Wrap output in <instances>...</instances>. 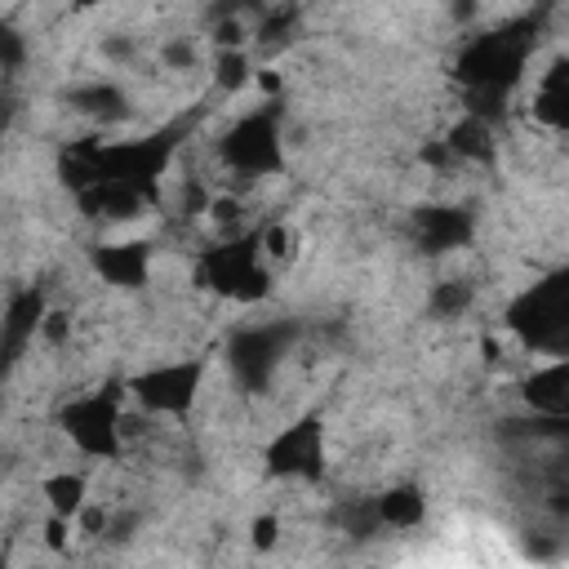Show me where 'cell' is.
I'll return each instance as SVG.
<instances>
[{
	"label": "cell",
	"instance_id": "52a82bcc",
	"mask_svg": "<svg viewBox=\"0 0 569 569\" xmlns=\"http://www.w3.org/2000/svg\"><path fill=\"white\" fill-rule=\"evenodd\" d=\"M62 431L71 436V445L89 458H120L124 440H120V391L116 387H98L93 396H80L71 405H62L58 413Z\"/></svg>",
	"mask_w": 569,
	"mask_h": 569
},
{
	"label": "cell",
	"instance_id": "2e32d148",
	"mask_svg": "<svg viewBox=\"0 0 569 569\" xmlns=\"http://www.w3.org/2000/svg\"><path fill=\"white\" fill-rule=\"evenodd\" d=\"M525 400H529L538 413H547V418H565V409H569V365L556 360V365L538 369V373L525 382Z\"/></svg>",
	"mask_w": 569,
	"mask_h": 569
},
{
	"label": "cell",
	"instance_id": "8992f818",
	"mask_svg": "<svg viewBox=\"0 0 569 569\" xmlns=\"http://www.w3.org/2000/svg\"><path fill=\"white\" fill-rule=\"evenodd\" d=\"M218 156L227 169L244 173V178H267V173H280L284 169V147H280V107L267 102L249 116H240L222 142H218Z\"/></svg>",
	"mask_w": 569,
	"mask_h": 569
},
{
	"label": "cell",
	"instance_id": "ffe728a7",
	"mask_svg": "<svg viewBox=\"0 0 569 569\" xmlns=\"http://www.w3.org/2000/svg\"><path fill=\"white\" fill-rule=\"evenodd\" d=\"M471 298H476V289H471L467 280H440V284L431 289V298H427V311L440 316V320H458V316L471 307Z\"/></svg>",
	"mask_w": 569,
	"mask_h": 569
},
{
	"label": "cell",
	"instance_id": "484cf974",
	"mask_svg": "<svg viewBox=\"0 0 569 569\" xmlns=\"http://www.w3.org/2000/svg\"><path fill=\"white\" fill-rule=\"evenodd\" d=\"M276 529H280L276 516H258V520H253V547H258V551L276 547Z\"/></svg>",
	"mask_w": 569,
	"mask_h": 569
},
{
	"label": "cell",
	"instance_id": "5bb4252c",
	"mask_svg": "<svg viewBox=\"0 0 569 569\" xmlns=\"http://www.w3.org/2000/svg\"><path fill=\"white\" fill-rule=\"evenodd\" d=\"M71 111L98 120V124H116V120H129V98L120 84H107V80H93V84H76L67 93Z\"/></svg>",
	"mask_w": 569,
	"mask_h": 569
},
{
	"label": "cell",
	"instance_id": "603a6c76",
	"mask_svg": "<svg viewBox=\"0 0 569 569\" xmlns=\"http://www.w3.org/2000/svg\"><path fill=\"white\" fill-rule=\"evenodd\" d=\"M258 240H262V249H267L271 258H293V244H298L293 227H284V222H271V227H262V231H258Z\"/></svg>",
	"mask_w": 569,
	"mask_h": 569
},
{
	"label": "cell",
	"instance_id": "d4e9b609",
	"mask_svg": "<svg viewBox=\"0 0 569 569\" xmlns=\"http://www.w3.org/2000/svg\"><path fill=\"white\" fill-rule=\"evenodd\" d=\"M164 62H169V67H178V71H187V67L196 62L191 40H169V44H164Z\"/></svg>",
	"mask_w": 569,
	"mask_h": 569
},
{
	"label": "cell",
	"instance_id": "8fae6325",
	"mask_svg": "<svg viewBox=\"0 0 569 569\" xmlns=\"http://www.w3.org/2000/svg\"><path fill=\"white\" fill-rule=\"evenodd\" d=\"M476 218L462 204H422L413 213V240L422 253H449L471 240Z\"/></svg>",
	"mask_w": 569,
	"mask_h": 569
},
{
	"label": "cell",
	"instance_id": "277c9868",
	"mask_svg": "<svg viewBox=\"0 0 569 569\" xmlns=\"http://www.w3.org/2000/svg\"><path fill=\"white\" fill-rule=\"evenodd\" d=\"M293 342H298V325L293 320H271V325L236 329L227 338V369H231L236 387L249 391V396H262Z\"/></svg>",
	"mask_w": 569,
	"mask_h": 569
},
{
	"label": "cell",
	"instance_id": "e0dca14e",
	"mask_svg": "<svg viewBox=\"0 0 569 569\" xmlns=\"http://www.w3.org/2000/svg\"><path fill=\"white\" fill-rule=\"evenodd\" d=\"M445 147L453 151V160H476V164H489V160H493V124L467 111V116H462V120L449 129Z\"/></svg>",
	"mask_w": 569,
	"mask_h": 569
},
{
	"label": "cell",
	"instance_id": "7402d4cb",
	"mask_svg": "<svg viewBox=\"0 0 569 569\" xmlns=\"http://www.w3.org/2000/svg\"><path fill=\"white\" fill-rule=\"evenodd\" d=\"M213 80H218L227 93H231V89H244V84H249V53H244V49H218Z\"/></svg>",
	"mask_w": 569,
	"mask_h": 569
},
{
	"label": "cell",
	"instance_id": "6da1fadb",
	"mask_svg": "<svg viewBox=\"0 0 569 569\" xmlns=\"http://www.w3.org/2000/svg\"><path fill=\"white\" fill-rule=\"evenodd\" d=\"M533 44H538V18H516V22H507V27H493V31H485V36H471V40L462 44V53H458V62H453V76H458L462 89H467L471 116H480V120L493 124V116L502 111L511 84H516L520 71H525Z\"/></svg>",
	"mask_w": 569,
	"mask_h": 569
},
{
	"label": "cell",
	"instance_id": "5b68a950",
	"mask_svg": "<svg viewBox=\"0 0 569 569\" xmlns=\"http://www.w3.org/2000/svg\"><path fill=\"white\" fill-rule=\"evenodd\" d=\"M262 240L258 231L240 236V240H227V244H213L200 253V284L222 293V298H236V302H262L271 293V276L262 267Z\"/></svg>",
	"mask_w": 569,
	"mask_h": 569
},
{
	"label": "cell",
	"instance_id": "d6986e66",
	"mask_svg": "<svg viewBox=\"0 0 569 569\" xmlns=\"http://www.w3.org/2000/svg\"><path fill=\"white\" fill-rule=\"evenodd\" d=\"M40 489H44V502H49L53 516H62V520H76V516H80V507H84V476L58 471V476H49Z\"/></svg>",
	"mask_w": 569,
	"mask_h": 569
},
{
	"label": "cell",
	"instance_id": "7c38bea8",
	"mask_svg": "<svg viewBox=\"0 0 569 569\" xmlns=\"http://www.w3.org/2000/svg\"><path fill=\"white\" fill-rule=\"evenodd\" d=\"M93 271L116 284V289H142L151 276V244L147 240H120V244H98L89 253Z\"/></svg>",
	"mask_w": 569,
	"mask_h": 569
},
{
	"label": "cell",
	"instance_id": "ba28073f",
	"mask_svg": "<svg viewBox=\"0 0 569 569\" xmlns=\"http://www.w3.org/2000/svg\"><path fill=\"white\" fill-rule=\"evenodd\" d=\"M200 378H204V360H169L129 378V391L151 413H187L200 396Z\"/></svg>",
	"mask_w": 569,
	"mask_h": 569
},
{
	"label": "cell",
	"instance_id": "44dd1931",
	"mask_svg": "<svg viewBox=\"0 0 569 569\" xmlns=\"http://www.w3.org/2000/svg\"><path fill=\"white\" fill-rule=\"evenodd\" d=\"M338 525H342V533H351V538H373L382 525H378V511H373V498H351V502H342L338 507Z\"/></svg>",
	"mask_w": 569,
	"mask_h": 569
},
{
	"label": "cell",
	"instance_id": "9a60e30c",
	"mask_svg": "<svg viewBox=\"0 0 569 569\" xmlns=\"http://www.w3.org/2000/svg\"><path fill=\"white\" fill-rule=\"evenodd\" d=\"M373 511L382 529H418L427 520V498L418 485H391L373 498Z\"/></svg>",
	"mask_w": 569,
	"mask_h": 569
},
{
	"label": "cell",
	"instance_id": "3957f363",
	"mask_svg": "<svg viewBox=\"0 0 569 569\" xmlns=\"http://www.w3.org/2000/svg\"><path fill=\"white\" fill-rule=\"evenodd\" d=\"M507 329L529 351H565L569 347V276L556 271L538 284H529L507 307Z\"/></svg>",
	"mask_w": 569,
	"mask_h": 569
},
{
	"label": "cell",
	"instance_id": "4fadbf2b",
	"mask_svg": "<svg viewBox=\"0 0 569 569\" xmlns=\"http://www.w3.org/2000/svg\"><path fill=\"white\" fill-rule=\"evenodd\" d=\"M76 200H80L84 218H93V222H129V218H138V213L151 204L138 187L116 182V178H98V182H89L84 191H76Z\"/></svg>",
	"mask_w": 569,
	"mask_h": 569
},
{
	"label": "cell",
	"instance_id": "cb8c5ba5",
	"mask_svg": "<svg viewBox=\"0 0 569 569\" xmlns=\"http://www.w3.org/2000/svg\"><path fill=\"white\" fill-rule=\"evenodd\" d=\"M22 58H27L22 36H18L9 22H0V71H18V67H22Z\"/></svg>",
	"mask_w": 569,
	"mask_h": 569
},
{
	"label": "cell",
	"instance_id": "ac0fdd59",
	"mask_svg": "<svg viewBox=\"0 0 569 569\" xmlns=\"http://www.w3.org/2000/svg\"><path fill=\"white\" fill-rule=\"evenodd\" d=\"M533 116L542 124H551V129H565L569 124V67L565 62H556L542 76V84L533 93Z\"/></svg>",
	"mask_w": 569,
	"mask_h": 569
},
{
	"label": "cell",
	"instance_id": "9c48e42d",
	"mask_svg": "<svg viewBox=\"0 0 569 569\" xmlns=\"http://www.w3.org/2000/svg\"><path fill=\"white\" fill-rule=\"evenodd\" d=\"M267 471L293 476V480H320L325 476V422L320 413L298 418L267 445Z\"/></svg>",
	"mask_w": 569,
	"mask_h": 569
},
{
	"label": "cell",
	"instance_id": "30bf717a",
	"mask_svg": "<svg viewBox=\"0 0 569 569\" xmlns=\"http://www.w3.org/2000/svg\"><path fill=\"white\" fill-rule=\"evenodd\" d=\"M44 311H49V293L40 284H31V289H22V293L9 298V307L0 316V378H9L13 365L27 356L31 338L40 333Z\"/></svg>",
	"mask_w": 569,
	"mask_h": 569
},
{
	"label": "cell",
	"instance_id": "83f0119b",
	"mask_svg": "<svg viewBox=\"0 0 569 569\" xmlns=\"http://www.w3.org/2000/svg\"><path fill=\"white\" fill-rule=\"evenodd\" d=\"M93 4H102V0H71V9H93Z\"/></svg>",
	"mask_w": 569,
	"mask_h": 569
},
{
	"label": "cell",
	"instance_id": "4316f807",
	"mask_svg": "<svg viewBox=\"0 0 569 569\" xmlns=\"http://www.w3.org/2000/svg\"><path fill=\"white\" fill-rule=\"evenodd\" d=\"M102 49H107V58H129V53H133V44H129V40H120V36H116V40H107Z\"/></svg>",
	"mask_w": 569,
	"mask_h": 569
},
{
	"label": "cell",
	"instance_id": "7a4b0ae2",
	"mask_svg": "<svg viewBox=\"0 0 569 569\" xmlns=\"http://www.w3.org/2000/svg\"><path fill=\"white\" fill-rule=\"evenodd\" d=\"M191 124H196V116H182V120H169L164 129L133 138V142H93V182L116 178V182L138 187L147 200H156L160 178H164L173 151L182 147V138L191 133Z\"/></svg>",
	"mask_w": 569,
	"mask_h": 569
}]
</instances>
